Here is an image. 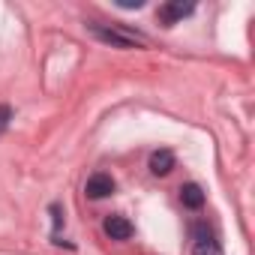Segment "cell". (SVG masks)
Instances as JSON below:
<instances>
[{
  "label": "cell",
  "instance_id": "cell-5",
  "mask_svg": "<svg viewBox=\"0 0 255 255\" xmlns=\"http://www.w3.org/2000/svg\"><path fill=\"white\" fill-rule=\"evenodd\" d=\"M102 228H105V234H108L111 240H129V237H132V222L126 219V216H117V213L108 216Z\"/></svg>",
  "mask_w": 255,
  "mask_h": 255
},
{
  "label": "cell",
  "instance_id": "cell-6",
  "mask_svg": "<svg viewBox=\"0 0 255 255\" xmlns=\"http://www.w3.org/2000/svg\"><path fill=\"white\" fill-rule=\"evenodd\" d=\"M180 201H183V207L198 210V207H204V189L198 183H186V186H180Z\"/></svg>",
  "mask_w": 255,
  "mask_h": 255
},
{
  "label": "cell",
  "instance_id": "cell-9",
  "mask_svg": "<svg viewBox=\"0 0 255 255\" xmlns=\"http://www.w3.org/2000/svg\"><path fill=\"white\" fill-rule=\"evenodd\" d=\"M117 6H120V9H141L144 0H117Z\"/></svg>",
  "mask_w": 255,
  "mask_h": 255
},
{
  "label": "cell",
  "instance_id": "cell-4",
  "mask_svg": "<svg viewBox=\"0 0 255 255\" xmlns=\"http://www.w3.org/2000/svg\"><path fill=\"white\" fill-rule=\"evenodd\" d=\"M84 192H87V198H105V195H111V192H114V177L99 171V174L87 177V186H84Z\"/></svg>",
  "mask_w": 255,
  "mask_h": 255
},
{
  "label": "cell",
  "instance_id": "cell-7",
  "mask_svg": "<svg viewBox=\"0 0 255 255\" xmlns=\"http://www.w3.org/2000/svg\"><path fill=\"white\" fill-rule=\"evenodd\" d=\"M171 168H174V153H171V150H156V153H150V171H153L156 177L168 174Z\"/></svg>",
  "mask_w": 255,
  "mask_h": 255
},
{
  "label": "cell",
  "instance_id": "cell-1",
  "mask_svg": "<svg viewBox=\"0 0 255 255\" xmlns=\"http://www.w3.org/2000/svg\"><path fill=\"white\" fill-rule=\"evenodd\" d=\"M90 33L108 45H117V48H135L141 39L132 36V33H123V30H114V27H99V24H90Z\"/></svg>",
  "mask_w": 255,
  "mask_h": 255
},
{
  "label": "cell",
  "instance_id": "cell-2",
  "mask_svg": "<svg viewBox=\"0 0 255 255\" xmlns=\"http://www.w3.org/2000/svg\"><path fill=\"white\" fill-rule=\"evenodd\" d=\"M195 12V3H183V0H171V3H162L159 6V21L165 24V27H171V24H177V21H183L186 15H192Z\"/></svg>",
  "mask_w": 255,
  "mask_h": 255
},
{
  "label": "cell",
  "instance_id": "cell-3",
  "mask_svg": "<svg viewBox=\"0 0 255 255\" xmlns=\"http://www.w3.org/2000/svg\"><path fill=\"white\" fill-rule=\"evenodd\" d=\"M192 255H222V246H219V240L210 234V228H204V225H198V228H195Z\"/></svg>",
  "mask_w": 255,
  "mask_h": 255
},
{
  "label": "cell",
  "instance_id": "cell-8",
  "mask_svg": "<svg viewBox=\"0 0 255 255\" xmlns=\"http://www.w3.org/2000/svg\"><path fill=\"white\" fill-rule=\"evenodd\" d=\"M9 120H12V108L9 105H0V132L9 126Z\"/></svg>",
  "mask_w": 255,
  "mask_h": 255
},
{
  "label": "cell",
  "instance_id": "cell-10",
  "mask_svg": "<svg viewBox=\"0 0 255 255\" xmlns=\"http://www.w3.org/2000/svg\"><path fill=\"white\" fill-rule=\"evenodd\" d=\"M51 216H54V228H60V222H63V216H60V207H57V204L51 207Z\"/></svg>",
  "mask_w": 255,
  "mask_h": 255
}]
</instances>
